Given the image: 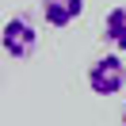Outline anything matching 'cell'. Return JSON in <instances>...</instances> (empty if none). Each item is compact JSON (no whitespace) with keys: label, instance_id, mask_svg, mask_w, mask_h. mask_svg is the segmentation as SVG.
<instances>
[{"label":"cell","instance_id":"cell-1","mask_svg":"<svg viewBox=\"0 0 126 126\" xmlns=\"http://www.w3.org/2000/svg\"><path fill=\"white\" fill-rule=\"evenodd\" d=\"M0 46H4V54H8L12 61H27V57L38 50V31H34V23L27 16H12L8 23H4V31H0Z\"/></svg>","mask_w":126,"mask_h":126},{"label":"cell","instance_id":"cell-2","mask_svg":"<svg viewBox=\"0 0 126 126\" xmlns=\"http://www.w3.org/2000/svg\"><path fill=\"white\" fill-rule=\"evenodd\" d=\"M126 84V61L118 54H103L88 65V88L95 95H118Z\"/></svg>","mask_w":126,"mask_h":126},{"label":"cell","instance_id":"cell-3","mask_svg":"<svg viewBox=\"0 0 126 126\" xmlns=\"http://www.w3.org/2000/svg\"><path fill=\"white\" fill-rule=\"evenodd\" d=\"M38 12H42V19H46V27L61 31V27L77 23V19L84 16V0H42Z\"/></svg>","mask_w":126,"mask_h":126},{"label":"cell","instance_id":"cell-4","mask_svg":"<svg viewBox=\"0 0 126 126\" xmlns=\"http://www.w3.org/2000/svg\"><path fill=\"white\" fill-rule=\"evenodd\" d=\"M103 46H111V54H126V4H115V8L103 16Z\"/></svg>","mask_w":126,"mask_h":126},{"label":"cell","instance_id":"cell-5","mask_svg":"<svg viewBox=\"0 0 126 126\" xmlns=\"http://www.w3.org/2000/svg\"><path fill=\"white\" fill-rule=\"evenodd\" d=\"M122 126H126V111H122Z\"/></svg>","mask_w":126,"mask_h":126}]
</instances>
